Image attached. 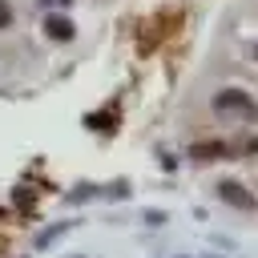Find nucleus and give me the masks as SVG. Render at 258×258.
Masks as SVG:
<instances>
[{"label":"nucleus","instance_id":"f257e3e1","mask_svg":"<svg viewBox=\"0 0 258 258\" xmlns=\"http://www.w3.org/2000/svg\"><path fill=\"white\" fill-rule=\"evenodd\" d=\"M214 113L218 117H238V121H258V101L246 89H218L214 93Z\"/></svg>","mask_w":258,"mask_h":258},{"label":"nucleus","instance_id":"f03ea898","mask_svg":"<svg viewBox=\"0 0 258 258\" xmlns=\"http://www.w3.org/2000/svg\"><path fill=\"white\" fill-rule=\"evenodd\" d=\"M230 153H234V145L230 141H214V137L210 141H194V149H189L194 161H214V157H230Z\"/></svg>","mask_w":258,"mask_h":258},{"label":"nucleus","instance_id":"7ed1b4c3","mask_svg":"<svg viewBox=\"0 0 258 258\" xmlns=\"http://www.w3.org/2000/svg\"><path fill=\"white\" fill-rule=\"evenodd\" d=\"M218 194H222V202H230V206H238V210H254V198H250V189L246 185H238V181H218Z\"/></svg>","mask_w":258,"mask_h":258},{"label":"nucleus","instance_id":"20e7f679","mask_svg":"<svg viewBox=\"0 0 258 258\" xmlns=\"http://www.w3.org/2000/svg\"><path fill=\"white\" fill-rule=\"evenodd\" d=\"M44 36H48V40H73L77 28H73L69 16H44Z\"/></svg>","mask_w":258,"mask_h":258},{"label":"nucleus","instance_id":"39448f33","mask_svg":"<svg viewBox=\"0 0 258 258\" xmlns=\"http://www.w3.org/2000/svg\"><path fill=\"white\" fill-rule=\"evenodd\" d=\"M85 125H89V129H105V133H113V129H117V105H109L105 113H89Z\"/></svg>","mask_w":258,"mask_h":258},{"label":"nucleus","instance_id":"423d86ee","mask_svg":"<svg viewBox=\"0 0 258 258\" xmlns=\"http://www.w3.org/2000/svg\"><path fill=\"white\" fill-rule=\"evenodd\" d=\"M12 198H16L20 214H32V210H36V194H32V185H16V189H12Z\"/></svg>","mask_w":258,"mask_h":258},{"label":"nucleus","instance_id":"0eeeda50","mask_svg":"<svg viewBox=\"0 0 258 258\" xmlns=\"http://www.w3.org/2000/svg\"><path fill=\"white\" fill-rule=\"evenodd\" d=\"M8 24H12V4L0 0V28H8Z\"/></svg>","mask_w":258,"mask_h":258}]
</instances>
